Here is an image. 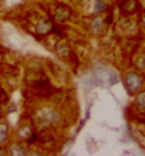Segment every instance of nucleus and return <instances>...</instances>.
<instances>
[{"mask_svg":"<svg viewBox=\"0 0 145 156\" xmlns=\"http://www.w3.org/2000/svg\"><path fill=\"white\" fill-rule=\"evenodd\" d=\"M67 51H68V47H67L66 43H64V41L58 43V44H57V54H58V55H64Z\"/></svg>","mask_w":145,"mask_h":156,"instance_id":"8","label":"nucleus"},{"mask_svg":"<svg viewBox=\"0 0 145 156\" xmlns=\"http://www.w3.org/2000/svg\"><path fill=\"white\" fill-rule=\"evenodd\" d=\"M4 155V151H2V149H0V156H3Z\"/></svg>","mask_w":145,"mask_h":156,"instance_id":"12","label":"nucleus"},{"mask_svg":"<svg viewBox=\"0 0 145 156\" xmlns=\"http://www.w3.org/2000/svg\"><path fill=\"white\" fill-rule=\"evenodd\" d=\"M137 105L141 109H145V92H142V94H140L137 97Z\"/></svg>","mask_w":145,"mask_h":156,"instance_id":"10","label":"nucleus"},{"mask_svg":"<svg viewBox=\"0 0 145 156\" xmlns=\"http://www.w3.org/2000/svg\"><path fill=\"white\" fill-rule=\"evenodd\" d=\"M125 84H127V88L131 92H135V91H138L141 88V78L138 77L137 74H134V73H129L125 77Z\"/></svg>","mask_w":145,"mask_h":156,"instance_id":"1","label":"nucleus"},{"mask_svg":"<svg viewBox=\"0 0 145 156\" xmlns=\"http://www.w3.org/2000/svg\"><path fill=\"white\" fill-rule=\"evenodd\" d=\"M30 135H31V131H30L29 126H21L19 129V136L20 138H29Z\"/></svg>","mask_w":145,"mask_h":156,"instance_id":"9","label":"nucleus"},{"mask_svg":"<svg viewBox=\"0 0 145 156\" xmlns=\"http://www.w3.org/2000/svg\"><path fill=\"white\" fill-rule=\"evenodd\" d=\"M105 6H107V4L104 3L103 0H96V2H94V7H96V12L104 10V9H105Z\"/></svg>","mask_w":145,"mask_h":156,"instance_id":"11","label":"nucleus"},{"mask_svg":"<svg viewBox=\"0 0 145 156\" xmlns=\"http://www.w3.org/2000/svg\"><path fill=\"white\" fill-rule=\"evenodd\" d=\"M51 30V23L49 20H42L37 24V31L38 33H49Z\"/></svg>","mask_w":145,"mask_h":156,"instance_id":"3","label":"nucleus"},{"mask_svg":"<svg viewBox=\"0 0 145 156\" xmlns=\"http://www.w3.org/2000/svg\"><path fill=\"white\" fill-rule=\"evenodd\" d=\"M103 27H104V20L103 19H96V20L92 21V30H94L96 33H98Z\"/></svg>","mask_w":145,"mask_h":156,"instance_id":"7","label":"nucleus"},{"mask_svg":"<svg viewBox=\"0 0 145 156\" xmlns=\"http://www.w3.org/2000/svg\"><path fill=\"white\" fill-rule=\"evenodd\" d=\"M10 153H12L13 156H23L26 155V151L23 148H21L20 145H12V148H10Z\"/></svg>","mask_w":145,"mask_h":156,"instance_id":"5","label":"nucleus"},{"mask_svg":"<svg viewBox=\"0 0 145 156\" xmlns=\"http://www.w3.org/2000/svg\"><path fill=\"white\" fill-rule=\"evenodd\" d=\"M7 133H9V128L6 123H0V144H3L4 140L7 139Z\"/></svg>","mask_w":145,"mask_h":156,"instance_id":"6","label":"nucleus"},{"mask_svg":"<svg viewBox=\"0 0 145 156\" xmlns=\"http://www.w3.org/2000/svg\"><path fill=\"white\" fill-rule=\"evenodd\" d=\"M40 118L46 123H57L58 121H60L58 112L53 111V109H43L42 114H40Z\"/></svg>","mask_w":145,"mask_h":156,"instance_id":"2","label":"nucleus"},{"mask_svg":"<svg viewBox=\"0 0 145 156\" xmlns=\"http://www.w3.org/2000/svg\"><path fill=\"white\" fill-rule=\"evenodd\" d=\"M68 16H70V12H68V10H66L64 7L57 9V13H56V19H57V20L64 21L66 19H68Z\"/></svg>","mask_w":145,"mask_h":156,"instance_id":"4","label":"nucleus"},{"mask_svg":"<svg viewBox=\"0 0 145 156\" xmlns=\"http://www.w3.org/2000/svg\"><path fill=\"white\" fill-rule=\"evenodd\" d=\"M144 24H145V17H144Z\"/></svg>","mask_w":145,"mask_h":156,"instance_id":"13","label":"nucleus"}]
</instances>
